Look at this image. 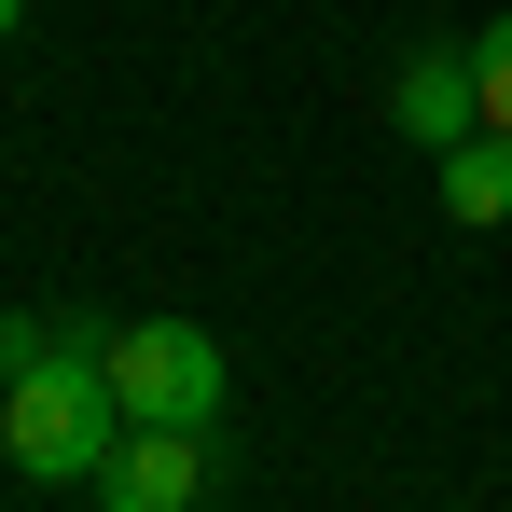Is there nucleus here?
I'll return each instance as SVG.
<instances>
[{
    "instance_id": "2",
    "label": "nucleus",
    "mask_w": 512,
    "mask_h": 512,
    "mask_svg": "<svg viewBox=\"0 0 512 512\" xmlns=\"http://www.w3.org/2000/svg\"><path fill=\"white\" fill-rule=\"evenodd\" d=\"M111 388H125V429H222V333L139 319L111 333Z\"/></svg>"
},
{
    "instance_id": "5",
    "label": "nucleus",
    "mask_w": 512,
    "mask_h": 512,
    "mask_svg": "<svg viewBox=\"0 0 512 512\" xmlns=\"http://www.w3.org/2000/svg\"><path fill=\"white\" fill-rule=\"evenodd\" d=\"M429 167H443V222H471V236L512 222V125H471V139L429 153Z\"/></svg>"
},
{
    "instance_id": "9",
    "label": "nucleus",
    "mask_w": 512,
    "mask_h": 512,
    "mask_svg": "<svg viewBox=\"0 0 512 512\" xmlns=\"http://www.w3.org/2000/svg\"><path fill=\"white\" fill-rule=\"evenodd\" d=\"M0 471H14V457H0Z\"/></svg>"
},
{
    "instance_id": "6",
    "label": "nucleus",
    "mask_w": 512,
    "mask_h": 512,
    "mask_svg": "<svg viewBox=\"0 0 512 512\" xmlns=\"http://www.w3.org/2000/svg\"><path fill=\"white\" fill-rule=\"evenodd\" d=\"M471 84H485V125H512V14L471 42Z\"/></svg>"
},
{
    "instance_id": "7",
    "label": "nucleus",
    "mask_w": 512,
    "mask_h": 512,
    "mask_svg": "<svg viewBox=\"0 0 512 512\" xmlns=\"http://www.w3.org/2000/svg\"><path fill=\"white\" fill-rule=\"evenodd\" d=\"M28 360H56V319L42 305H0V374H28Z\"/></svg>"
},
{
    "instance_id": "1",
    "label": "nucleus",
    "mask_w": 512,
    "mask_h": 512,
    "mask_svg": "<svg viewBox=\"0 0 512 512\" xmlns=\"http://www.w3.org/2000/svg\"><path fill=\"white\" fill-rule=\"evenodd\" d=\"M0 457H14L28 485L97 499V471L125 457V388H111V333H97V319H56V360L0 374Z\"/></svg>"
},
{
    "instance_id": "3",
    "label": "nucleus",
    "mask_w": 512,
    "mask_h": 512,
    "mask_svg": "<svg viewBox=\"0 0 512 512\" xmlns=\"http://www.w3.org/2000/svg\"><path fill=\"white\" fill-rule=\"evenodd\" d=\"M208 499V429H125V457L97 471V512H194Z\"/></svg>"
},
{
    "instance_id": "8",
    "label": "nucleus",
    "mask_w": 512,
    "mask_h": 512,
    "mask_svg": "<svg viewBox=\"0 0 512 512\" xmlns=\"http://www.w3.org/2000/svg\"><path fill=\"white\" fill-rule=\"evenodd\" d=\"M14 28H28V0H0V42H14Z\"/></svg>"
},
{
    "instance_id": "4",
    "label": "nucleus",
    "mask_w": 512,
    "mask_h": 512,
    "mask_svg": "<svg viewBox=\"0 0 512 512\" xmlns=\"http://www.w3.org/2000/svg\"><path fill=\"white\" fill-rule=\"evenodd\" d=\"M388 125H402L416 153H457V139L485 125V84H471V42H457V56H443V42H429V56H402V84H388Z\"/></svg>"
}]
</instances>
